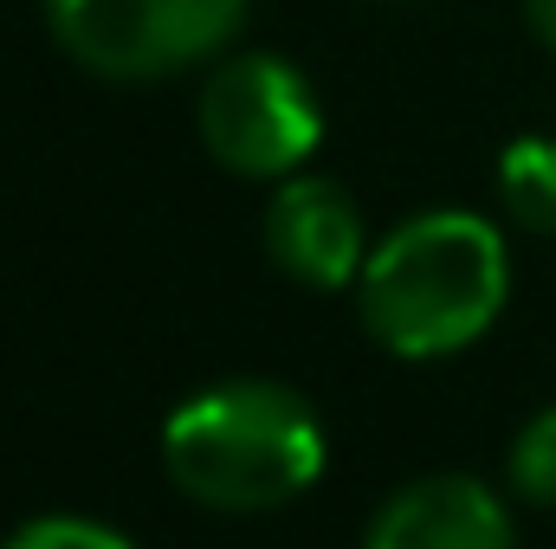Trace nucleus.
<instances>
[{"mask_svg":"<svg viewBox=\"0 0 556 549\" xmlns=\"http://www.w3.org/2000/svg\"><path fill=\"white\" fill-rule=\"evenodd\" d=\"M511 491L525 505L556 511V408L525 420V433L511 439Z\"/></svg>","mask_w":556,"mask_h":549,"instance_id":"6e6552de","label":"nucleus"},{"mask_svg":"<svg viewBox=\"0 0 556 549\" xmlns=\"http://www.w3.org/2000/svg\"><path fill=\"white\" fill-rule=\"evenodd\" d=\"M324 137L317 91L278 52H240L207 72L201 91V142L220 168L247 181H291Z\"/></svg>","mask_w":556,"mask_h":549,"instance_id":"20e7f679","label":"nucleus"},{"mask_svg":"<svg viewBox=\"0 0 556 549\" xmlns=\"http://www.w3.org/2000/svg\"><path fill=\"white\" fill-rule=\"evenodd\" d=\"M0 549H137L124 531L98 524V518H33L20 524Z\"/></svg>","mask_w":556,"mask_h":549,"instance_id":"1a4fd4ad","label":"nucleus"},{"mask_svg":"<svg viewBox=\"0 0 556 549\" xmlns=\"http://www.w3.org/2000/svg\"><path fill=\"white\" fill-rule=\"evenodd\" d=\"M52 39L111 85H155L207 65L247 20V0H46Z\"/></svg>","mask_w":556,"mask_h":549,"instance_id":"7ed1b4c3","label":"nucleus"},{"mask_svg":"<svg viewBox=\"0 0 556 549\" xmlns=\"http://www.w3.org/2000/svg\"><path fill=\"white\" fill-rule=\"evenodd\" d=\"M162 465L175 491L207 511H227V518L278 511L324 472V420L298 388L240 375V382L201 388L194 401L168 413Z\"/></svg>","mask_w":556,"mask_h":549,"instance_id":"f03ea898","label":"nucleus"},{"mask_svg":"<svg viewBox=\"0 0 556 549\" xmlns=\"http://www.w3.org/2000/svg\"><path fill=\"white\" fill-rule=\"evenodd\" d=\"M363 549H518L505 498L472 472L402 485L363 531Z\"/></svg>","mask_w":556,"mask_h":549,"instance_id":"423d86ee","label":"nucleus"},{"mask_svg":"<svg viewBox=\"0 0 556 549\" xmlns=\"http://www.w3.org/2000/svg\"><path fill=\"white\" fill-rule=\"evenodd\" d=\"M511 291L505 240L492 220L433 207L402 220L382 246H369V266L356 278V310L363 330L408 356V362H440L472 349Z\"/></svg>","mask_w":556,"mask_h":549,"instance_id":"f257e3e1","label":"nucleus"},{"mask_svg":"<svg viewBox=\"0 0 556 549\" xmlns=\"http://www.w3.org/2000/svg\"><path fill=\"white\" fill-rule=\"evenodd\" d=\"M266 253L285 278H298L311 291H337L369 266L363 207L350 201V188H337L324 175H291V181H278L273 207H266Z\"/></svg>","mask_w":556,"mask_h":549,"instance_id":"39448f33","label":"nucleus"},{"mask_svg":"<svg viewBox=\"0 0 556 549\" xmlns=\"http://www.w3.org/2000/svg\"><path fill=\"white\" fill-rule=\"evenodd\" d=\"M498 201L525 233H556V137H518L505 149Z\"/></svg>","mask_w":556,"mask_h":549,"instance_id":"0eeeda50","label":"nucleus"},{"mask_svg":"<svg viewBox=\"0 0 556 549\" xmlns=\"http://www.w3.org/2000/svg\"><path fill=\"white\" fill-rule=\"evenodd\" d=\"M525 20L544 39V52H556V0H525Z\"/></svg>","mask_w":556,"mask_h":549,"instance_id":"9d476101","label":"nucleus"}]
</instances>
